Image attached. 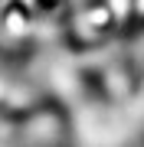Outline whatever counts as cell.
I'll return each instance as SVG.
<instances>
[{
  "mask_svg": "<svg viewBox=\"0 0 144 147\" xmlns=\"http://www.w3.org/2000/svg\"><path fill=\"white\" fill-rule=\"evenodd\" d=\"M131 10H134V13H141V16H144V0H131Z\"/></svg>",
  "mask_w": 144,
  "mask_h": 147,
  "instance_id": "cell-1",
  "label": "cell"
}]
</instances>
